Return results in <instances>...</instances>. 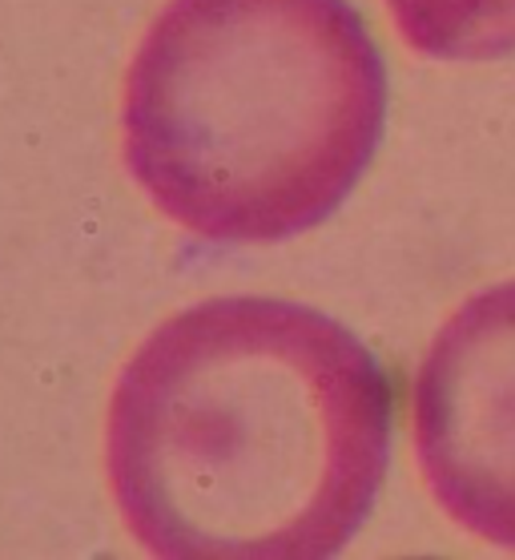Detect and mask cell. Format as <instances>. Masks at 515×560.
I'll return each instance as SVG.
<instances>
[{
  "mask_svg": "<svg viewBox=\"0 0 515 560\" xmlns=\"http://www.w3.org/2000/svg\"><path fill=\"white\" fill-rule=\"evenodd\" d=\"M395 392L375 351L306 303L177 311L117 375L105 468L162 560H330L387 480Z\"/></svg>",
  "mask_w": 515,
  "mask_h": 560,
  "instance_id": "6da1fadb",
  "label": "cell"
},
{
  "mask_svg": "<svg viewBox=\"0 0 515 560\" xmlns=\"http://www.w3.org/2000/svg\"><path fill=\"white\" fill-rule=\"evenodd\" d=\"M387 65L347 0H169L126 73L121 150L206 243H282L363 182Z\"/></svg>",
  "mask_w": 515,
  "mask_h": 560,
  "instance_id": "7a4b0ae2",
  "label": "cell"
},
{
  "mask_svg": "<svg viewBox=\"0 0 515 560\" xmlns=\"http://www.w3.org/2000/svg\"><path fill=\"white\" fill-rule=\"evenodd\" d=\"M411 432L435 504L515 552V279L471 294L431 339Z\"/></svg>",
  "mask_w": 515,
  "mask_h": 560,
  "instance_id": "3957f363",
  "label": "cell"
},
{
  "mask_svg": "<svg viewBox=\"0 0 515 560\" xmlns=\"http://www.w3.org/2000/svg\"><path fill=\"white\" fill-rule=\"evenodd\" d=\"M399 37L431 61H500L515 52V0H383Z\"/></svg>",
  "mask_w": 515,
  "mask_h": 560,
  "instance_id": "277c9868",
  "label": "cell"
}]
</instances>
